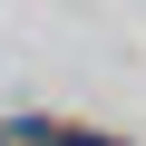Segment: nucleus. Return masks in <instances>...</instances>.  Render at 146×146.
I'll list each match as a JSON object with an SVG mask.
<instances>
[{"label": "nucleus", "mask_w": 146, "mask_h": 146, "mask_svg": "<svg viewBox=\"0 0 146 146\" xmlns=\"http://www.w3.org/2000/svg\"><path fill=\"white\" fill-rule=\"evenodd\" d=\"M39 146H117V136H88V127H49Z\"/></svg>", "instance_id": "obj_1"}]
</instances>
